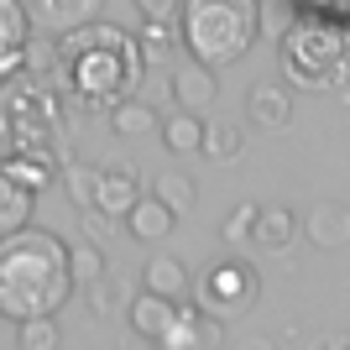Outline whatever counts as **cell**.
I'll list each match as a JSON object with an SVG mask.
<instances>
[{
    "mask_svg": "<svg viewBox=\"0 0 350 350\" xmlns=\"http://www.w3.org/2000/svg\"><path fill=\"white\" fill-rule=\"evenodd\" d=\"M126 225H131V235L136 241H146V246H157V241H167L173 235V225H178V215L167 204H162L157 193H136L131 199V209H126Z\"/></svg>",
    "mask_w": 350,
    "mask_h": 350,
    "instance_id": "11",
    "label": "cell"
},
{
    "mask_svg": "<svg viewBox=\"0 0 350 350\" xmlns=\"http://www.w3.org/2000/svg\"><path fill=\"white\" fill-rule=\"evenodd\" d=\"M251 215H256V204H241L230 215V225H225V241H246L251 235Z\"/></svg>",
    "mask_w": 350,
    "mask_h": 350,
    "instance_id": "29",
    "label": "cell"
},
{
    "mask_svg": "<svg viewBox=\"0 0 350 350\" xmlns=\"http://www.w3.org/2000/svg\"><path fill=\"white\" fill-rule=\"evenodd\" d=\"M142 193V183H136L131 167H105L100 173V189H94V209L110 219H120L126 209H131V199Z\"/></svg>",
    "mask_w": 350,
    "mask_h": 350,
    "instance_id": "17",
    "label": "cell"
},
{
    "mask_svg": "<svg viewBox=\"0 0 350 350\" xmlns=\"http://www.w3.org/2000/svg\"><path fill=\"white\" fill-rule=\"evenodd\" d=\"M16 340L21 350H58V314H31V319L16 324Z\"/></svg>",
    "mask_w": 350,
    "mask_h": 350,
    "instance_id": "25",
    "label": "cell"
},
{
    "mask_svg": "<svg viewBox=\"0 0 350 350\" xmlns=\"http://www.w3.org/2000/svg\"><path fill=\"white\" fill-rule=\"evenodd\" d=\"M94 189H100V173H94V167H68V199L79 209H94Z\"/></svg>",
    "mask_w": 350,
    "mask_h": 350,
    "instance_id": "27",
    "label": "cell"
},
{
    "mask_svg": "<svg viewBox=\"0 0 350 350\" xmlns=\"http://www.w3.org/2000/svg\"><path fill=\"white\" fill-rule=\"evenodd\" d=\"M246 120L262 126V131H282L293 120V94L282 84H272V79H256L246 89Z\"/></svg>",
    "mask_w": 350,
    "mask_h": 350,
    "instance_id": "9",
    "label": "cell"
},
{
    "mask_svg": "<svg viewBox=\"0 0 350 350\" xmlns=\"http://www.w3.org/2000/svg\"><path fill=\"white\" fill-rule=\"evenodd\" d=\"M31 204H37V193H31L27 183L5 167V157H0V235L31 225Z\"/></svg>",
    "mask_w": 350,
    "mask_h": 350,
    "instance_id": "14",
    "label": "cell"
},
{
    "mask_svg": "<svg viewBox=\"0 0 350 350\" xmlns=\"http://www.w3.org/2000/svg\"><path fill=\"white\" fill-rule=\"evenodd\" d=\"M256 293H262L256 267L241 262V256H225V262L204 267V278H199L193 298H199V308H204V314H215L219 324H230V319H241V314L256 304Z\"/></svg>",
    "mask_w": 350,
    "mask_h": 350,
    "instance_id": "5",
    "label": "cell"
},
{
    "mask_svg": "<svg viewBox=\"0 0 350 350\" xmlns=\"http://www.w3.org/2000/svg\"><path fill=\"white\" fill-rule=\"evenodd\" d=\"M173 314H178V304L173 298H162V293H136L131 298V308H126V319H131V335H142V340H162L167 335V324H173Z\"/></svg>",
    "mask_w": 350,
    "mask_h": 350,
    "instance_id": "13",
    "label": "cell"
},
{
    "mask_svg": "<svg viewBox=\"0 0 350 350\" xmlns=\"http://www.w3.org/2000/svg\"><path fill=\"white\" fill-rule=\"evenodd\" d=\"M157 136H162V146H167L173 157H189V152H199L204 120H199V110H178V116L157 120Z\"/></svg>",
    "mask_w": 350,
    "mask_h": 350,
    "instance_id": "18",
    "label": "cell"
},
{
    "mask_svg": "<svg viewBox=\"0 0 350 350\" xmlns=\"http://www.w3.org/2000/svg\"><path fill=\"white\" fill-rule=\"evenodd\" d=\"M262 37V0H178V42L209 68H230Z\"/></svg>",
    "mask_w": 350,
    "mask_h": 350,
    "instance_id": "3",
    "label": "cell"
},
{
    "mask_svg": "<svg viewBox=\"0 0 350 350\" xmlns=\"http://www.w3.org/2000/svg\"><path fill=\"white\" fill-rule=\"evenodd\" d=\"M31 31V16L21 0H0V58H16Z\"/></svg>",
    "mask_w": 350,
    "mask_h": 350,
    "instance_id": "23",
    "label": "cell"
},
{
    "mask_svg": "<svg viewBox=\"0 0 350 350\" xmlns=\"http://www.w3.org/2000/svg\"><path fill=\"white\" fill-rule=\"evenodd\" d=\"M58 53L63 63H68V84L79 100H89L94 110H110L116 100H126V94H136V84H142V53H136V37H126L120 27H110V21H84V27H68L58 31Z\"/></svg>",
    "mask_w": 350,
    "mask_h": 350,
    "instance_id": "2",
    "label": "cell"
},
{
    "mask_svg": "<svg viewBox=\"0 0 350 350\" xmlns=\"http://www.w3.org/2000/svg\"><path fill=\"white\" fill-rule=\"evenodd\" d=\"M116 298H120V282L110 278V272H100L94 282H84V304H89V314H94V319H105V314L116 308Z\"/></svg>",
    "mask_w": 350,
    "mask_h": 350,
    "instance_id": "26",
    "label": "cell"
},
{
    "mask_svg": "<svg viewBox=\"0 0 350 350\" xmlns=\"http://www.w3.org/2000/svg\"><path fill=\"white\" fill-rule=\"evenodd\" d=\"M142 21H178V0H131Z\"/></svg>",
    "mask_w": 350,
    "mask_h": 350,
    "instance_id": "28",
    "label": "cell"
},
{
    "mask_svg": "<svg viewBox=\"0 0 350 350\" xmlns=\"http://www.w3.org/2000/svg\"><path fill=\"white\" fill-rule=\"evenodd\" d=\"M282 73L298 89H329L345 84V31L340 21H298L282 37Z\"/></svg>",
    "mask_w": 350,
    "mask_h": 350,
    "instance_id": "4",
    "label": "cell"
},
{
    "mask_svg": "<svg viewBox=\"0 0 350 350\" xmlns=\"http://www.w3.org/2000/svg\"><path fill=\"white\" fill-rule=\"evenodd\" d=\"M162 199V204L173 209V215H189L193 209V199H199V189H193V178L189 173H178V167H167V173L157 178V189H152Z\"/></svg>",
    "mask_w": 350,
    "mask_h": 350,
    "instance_id": "24",
    "label": "cell"
},
{
    "mask_svg": "<svg viewBox=\"0 0 350 350\" xmlns=\"http://www.w3.org/2000/svg\"><path fill=\"white\" fill-rule=\"evenodd\" d=\"M241 146H246V131H241L235 120H215V126H204V136H199V152H204L209 162L241 157Z\"/></svg>",
    "mask_w": 350,
    "mask_h": 350,
    "instance_id": "21",
    "label": "cell"
},
{
    "mask_svg": "<svg viewBox=\"0 0 350 350\" xmlns=\"http://www.w3.org/2000/svg\"><path fill=\"white\" fill-rule=\"evenodd\" d=\"M100 272H110V262H105V251H100V241H73L68 246V278H73V288H84V282H94Z\"/></svg>",
    "mask_w": 350,
    "mask_h": 350,
    "instance_id": "22",
    "label": "cell"
},
{
    "mask_svg": "<svg viewBox=\"0 0 350 350\" xmlns=\"http://www.w3.org/2000/svg\"><path fill=\"white\" fill-rule=\"evenodd\" d=\"M31 16V27L42 31H68V27H84V21H94V16L105 11V0H21Z\"/></svg>",
    "mask_w": 350,
    "mask_h": 350,
    "instance_id": "8",
    "label": "cell"
},
{
    "mask_svg": "<svg viewBox=\"0 0 350 350\" xmlns=\"http://www.w3.org/2000/svg\"><path fill=\"white\" fill-rule=\"evenodd\" d=\"M21 68L31 73V79H47V73H58V63H63V53H58V37L53 31H42V27H31L27 31V42H21Z\"/></svg>",
    "mask_w": 350,
    "mask_h": 350,
    "instance_id": "19",
    "label": "cell"
},
{
    "mask_svg": "<svg viewBox=\"0 0 350 350\" xmlns=\"http://www.w3.org/2000/svg\"><path fill=\"white\" fill-rule=\"evenodd\" d=\"M136 53H142V63H167L178 53V21H142Z\"/></svg>",
    "mask_w": 350,
    "mask_h": 350,
    "instance_id": "20",
    "label": "cell"
},
{
    "mask_svg": "<svg viewBox=\"0 0 350 350\" xmlns=\"http://www.w3.org/2000/svg\"><path fill=\"white\" fill-rule=\"evenodd\" d=\"M142 288L146 293H162V298H173V304H189L193 278H189V267L178 262V256H152L146 272H142Z\"/></svg>",
    "mask_w": 350,
    "mask_h": 350,
    "instance_id": "15",
    "label": "cell"
},
{
    "mask_svg": "<svg viewBox=\"0 0 350 350\" xmlns=\"http://www.w3.org/2000/svg\"><path fill=\"white\" fill-rule=\"evenodd\" d=\"M219 340H225V324L215 319V314H204V308H178L173 324H167V335L157 340V345H199V350H215Z\"/></svg>",
    "mask_w": 350,
    "mask_h": 350,
    "instance_id": "10",
    "label": "cell"
},
{
    "mask_svg": "<svg viewBox=\"0 0 350 350\" xmlns=\"http://www.w3.org/2000/svg\"><path fill=\"white\" fill-rule=\"evenodd\" d=\"M68 293V241L31 225L0 235V319L21 324L31 314H58Z\"/></svg>",
    "mask_w": 350,
    "mask_h": 350,
    "instance_id": "1",
    "label": "cell"
},
{
    "mask_svg": "<svg viewBox=\"0 0 350 350\" xmlns=\"http://www.w3.org/2000/svg\"><path fill=\"white\" fill-rule=\"evenodd\" d=\"M298 230L308 235V246H319V251H345L350 246V204L319 199V204H308V219H298Z\"/></svg>",
    "mask_w": 350,
    "mask_h": 350,
    "instance_id": "7",
    "label": "cell"
},
{
    "mask_svg": "<svg viewBox=\"0 0 350 350\" xmlns=\"http://www.w3.org/2000/svg\"><path fill=\"white\" fill-rule=\"evenodd\" d=\"M167 89H173L178 110H209V105L219 100V79H215V68H209V63H199V58H183V53H173Z\"/></svg>",
    "mask_w": 350,
    "mask_h": 350,
    "instance_id": "6",
    "label": "cell"
},
{
    "mask_svg": "<svg viewBox=\"0 0 350 350\" xmlns=\"http://www.w3.org/2000/svg\"><path fill=\"white\" fill-rule=\"evenodd\" d=\"M157 110L146 100H136V94H126V100L110 105V131L120 136V142H142V136H157Z\"/></svg>",
    "mask_w": 350,
    "mask_h": 350,
    "instance_id": "16",
    "label": "cell"
},
{
    "mask_svg": "<svg viewBox=\"0 0 350 350\" xmlns=\"http://www.w3.org/2000/svg\"><path fill=\"white\" fill-rule=\"evenodd\" d=\"M246 241H256L262 251H288L293 241H298V215H293L288 204H256Z\"/></svg>",
    "mask_w": 350,
    "mask_h": 350,
    "instance_id": "12",
    "label": "cell"
}]
</instances>
